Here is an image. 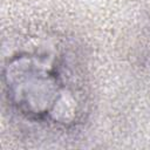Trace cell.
I'll return each mask as SVG.
<instances>
[{
	"label": "cell",
	"mask_w": 150,
	"mask_h": 150,
	"mask_svg": "<svg viewBox=\"0 0 150 150\" xmlns=\"http://www.w3.org/2000/svg\"><path fill=\"white\" fill-rule=\"evenodd\" d=\"M2 82L9 105L28 121L69 127L82 116L83 94L57 55L15 53L4 66Z\"/></svg>",
	"instance_id": "6da1fadb"
}]
</instances>
